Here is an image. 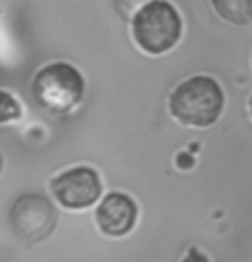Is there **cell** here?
Instances as JSON below:
<instances>
[{
    "label": "cell",
    "instance_id": "obj_1",
    "mask_svg": "<svg viewBox=\"0 0 252 262\" xmlns=\"http://www.w3.org/2000/svg\"><path fill=\"white\" fill-rule=\"evenodd\" d=\"M225 106L223 90L213 77L194 76L175 88L170 96V112L177 120L191 127H209L218 120Z\"/></svg>",
    "mask_w": 252,
    "mask_h": 262
},
{
    "label": "cell",
    "instance_id": "obj_2",
    "mask_svg": "<svg viewBox=\"0 0 252 262\" xmlns=\"http://www.w3.org/2000/svg\"><path fill=\"white\" fill-rule=\"evenodd\" d=\"M182 17L166 0H151L132 17V36L137 47L151 55L172 50L182 36Z\"/></svg>",
    "mask_w": 252,
    "mask_h": 262
},
{
    "label": "cell",
    "instance_id": "obj_3",
    "mask_svg": "<svg viewBox=\"0 0 252 262\" xmlns=\"http://www.w3.org/2000/svg\"><path fill=\"white\" fill-rule=\"evenodd\" d=\"M31 91L39 106L53 113H67L82 101L86 84L82 74L67 62H53L33 79Z\"/></svg>",
    "mask_w": 252,
    "mask_h": 262
},
{
    "label": "cell",
    "instance_id": "obj_4",
    "mask_svg": "<svg viewBox=\"0 0 252 262\" xmlns=\"http://www.w3.org/2000/svg\"><path fill=\"white\" fill-rule=\"evenodd\" d=\"M58 221L57 207L41 194H24L9 209V228L24 244L45 240L55 230Z\"/></svg>",
    "mask_w": 252,
    "mask_h": 262
},
{
    "label": "cell",
    "instance_id": "obj_5",
    "mask_svg": "<svg viewBox=\"0 0 252 262\" xmlns=\"http://www.w3.org/2000/svg\"><path fill=\"white\" fill-rule=\"evenodd\" d=\"M52 194L67 209H86L101 195V180L96 170L76 166L52 180Z\"/></svg>",
    "mask_w": 252,
    "mask_h": 262
},
{
    "label": "cell",
    "instance_id": "obj_6",
    "mask_svg": "<svg viewBox=\"0 0 252 262\" xmlns=\"http://www.w3.org/2000/svg\"><path fill=\"white\" fill-rule=\"evenodd\" d=\"M137 206L132 197L122 192H110L96 209V223L108 236H123L134 228Z\"/></svg>",
    "mask_w": 252,
    "mask_h": 262
},
{
    "label": "cell",
    "instance_id": "obj_7",
    "mask_svg": "<svg viewBox=\"0 0 252 262\" xmlns=\"http://www.w3.org/2000/svg\"><path fill=\"white\" fill-rule=\"evenodd\" d=\"M216 14L226 23L245 26L252 23V0H211Z\"/></svg>",
    "mask_w": 252,
    "mask_h": 262
},
{
    "label": "cell",
    "instance_id": "obj_8",
    "mask_svg": "<svg viewBox=\"0 0 252 262\" xmlns=\"http://www.w3.org/2000/svg\"><path fill=\"white\" fill-rule=\"evenodd\" d=\"M21 105L11 93L0 90V125L11 123L14 120L21 118Z\"/></svg>",
    "mask_w": 252,
    "mask_h": 262
},
{
    "label": "cell",
    "instance_id": "obj_9",
    "mask_svg": "<svg viewBox=\"0 0 252 262\" xmlns=\"http://www.w3.org/2000/svg\"><path fill=\"white\" fill-rule=\"evenodd\" d=\"M148 2H151V0H113V6L122 19H132Z\"/></svg>",
    "mask_w": 252,
    "mask_h": 262
},
{
    "label": "cell",
    "instance_id": "obj_10",
    "mask_svg": "<svg viewBox=\"0 0 252 262\" xmlns=\"http://www.w3.org/2000/svg\"><path fill=\"white\" fill-rule=\"evenodd\" d=\"M182 262H209V259H207V257L197 249H191L189 252H187V255L184 257V260Z\"/></svg>",
    "mask_w": 252,
    "mask_h": 262
},
{
    "label": "cell",
    "instance_id": "obj_11",
    "mask_svg": "<svg viewBox=\"0 0 252 262\" xmlns=\"http://www.w3.org/2000/svg\"><path fill=\"white\" fill-rule=\"evenodd\" d=\"M194 158H192L191 155H179V158H177V165H179L182 170H189V168H192V165H194Z\"/></svg>",
    "mask_w": 252,
    "mask_h": 262
},
{
    "label": "cell",
    "instance_id": "obj_12",
    "mask_svg": "<svg viewBox=\"0 0 252 262\" xmlns=\"http://www.w3.org/2000/svg\"><path fill=\"white\" fill-rule=\"evenodd\" d=\"M2 168H4V160H2V155H0V173H2Z\"/></svg>",
    "mask_w": 252,
    "mask_h": 262
},
{
    "label": "cell",
    "instance_id": "obj_13",
    "mask_svg": "<svg viewBox=\"0 0 252 262\" xmlns=\"http://www.w3.org/2000/svg\"><path fill=\"white\" fill-rule=\"evenodd\" d=\"M250 113H252V98H250Z\"/></svg>",
    "mask_w": 252,
    "mask_h": 262
}]
</instances>
